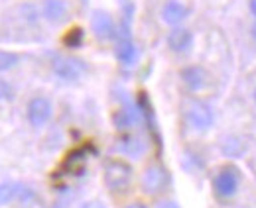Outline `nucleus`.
Listing matches in <instances>:
<instances>
[{
  "mask_svg": "<svg viewBox=\"0 0 256 208\" xmlns=\"http://www.w3.org/2000/svg\"><path fill=\"white\" fill-rule=\"evenodd\" d=\"M102 177L108 191H124L134 177V169L124 159H108L104 163Z\"/></svg>",
  "mask_w": 256,
  "mask_h": 208,
  "instance_id": "1",
  "label": "nucleus"
},
{
  "mask_svg": "<svg viewBox=\"0 0 256 208\" xmlns=\"http://www.w3.org/2000/svg\"><path fill=\"white\" fill-rule=\"evenodd\" d=\"M114 55L126 67H132L138 61V47H136V43L132 39V33H130V22L120 20V28H118V33H116Z\"/></svg>",
  "mask_w": 256,
  "mask_h": 208,
  "instance_id": "2",
  "label": "nucleus"
},
{
  "mask_svg": "<svg viewBox=\"0 0 256 208\" xmlns=\"http://www.w3.org/2000/svg\"><path fill=\"white\" fill-rule=\"evenodd\" d=\"M186 120L197 132H207L213 122H215V114L211 110L209 104L201 102V100H188L186 104Z\"/></svg>",
  "mask_w": 256,
  "mask_h": 208,
  "instance_id": "3",
  "label": "nucleus"
},
{
  "mask_svg": "<svg viewBox=\"0 0 256 208\" xmlns=\"http://www.w3.org/2000/svg\"><path fill=\"white\" fill-rule=\"evenodd\" d=\"M52 71L58 79H62L65 83H73L83 77V73L87 71V65L81 59H75L69 55H56L52 61Z\"/></svg>",
  "mask_w": 256,
  "mask_h": 208,
  "instance_id": "4",
  "label": "nucleus"
},
{
  "mask_svg": "<svg viewBox=\"0 0 256 208\" xmlns=\"http://www.w3.org/2000/svg\"><path fill=\"white\" fill-rule=\"evenodd\" d=\"M238 185H240L238 171L232 169V167H223V169H219V173L213 177V189H215V193H217L221 199H230V197H234L236 191H238Z\"/></svg>",
  "mask_w": 256,
  "mask_h": 208,
  "instance_id": "5",
  "label": "nucleus"
},
{
  "mask_svg": "<svg viewBox=\"0 0 256 208\" xmlns=\"http://www.w3.org/2000/svg\"><path fill=\"white\" fill-rule=\"evenodd\" d=\"M54 114V106L50 102V98L46 96H36L28 102V108H26V116H28V122L34 128H44L50 118Z\"/></svg>",
  "mask_w": 256,
  "mask_h": 208,
  "instance_id": "6",
  "label": "nucleus"
},
{
  "mask_svg": "<svg viewBox=\"0 0 256 208\" xmlns=\"http://www.w3.org/2000/svg\"><path fill=\"white\" fill-rule=\"evenodd\" d=\"M91 30H93L96 39H100V41L114 39L116 33H118L112 16L106 10H93V14H91Z\"/></svg>",
  "mask_w": 256,
  "mask_h": 208,
  "instance_id": "7",
  "label": "nucleus"
},
{
  "mask_svg": "<svg viewBox=\"0 0 256 208\" xmlns=\"http://www.w3.org/2000/svg\"><path fill=\"white\" fill-rule=\"evenodd\" d=\"M168 183H170V175L166 167H162L158 163L150 165L142 175V189L146 195H158L162 191H166Z\"/></svg>",
  "mask_w": 256,
  "mask_h": 208,
  "instance_id": "8",
  "label": "nucleus"
},
{
  "mask_svg": "<svg viewBox=\"0 0 256 208\" xmlns=\"http://www.w3.org/2000/svg\"><path fill=\"white\" fill-rule=\"evenodd\" d=\"M180 77L184 81V85L192 92H199V90H205L211 83V75L205 67L201 65H190V67H184L180 71Z\"/></svg>",
  "mask_w": 256,
  "mask_h": 208,
  "instance_id": "9",
  "label": "nucleus"
},
{
  "mask_svg": "<svg viewBox=\"0 0 256 208\" xmlns=\"http://www.w3.org/2000/svg\"><path fill=\"white\" fill-rule=\"evenodd\" d=\"M188 14H190V8L186 6V4H182L180 0H168L164 6H162V20L166 22V24H170V26H178V24H182L186 18H188Z\"/></svg>",
  "mask_w": 256,
  "mask_h": 208,
  "instance_id": "10",
  "label": "nucleus"
},
{
  "mask_svg": "<svg viewBox=\"0 0 256 208\" xmlns=\"http://www.w3.org/2000/svg\"><path fill=\"white\" fill-rule=\"evenodd\" d=\"M168 47L174 53H188L193 47V33L188 28H176L168 35Z\"/></svg>",
  "mask_w": 256,
  "mask_h": 208,
  "instance_id": "11",
  "label": "nucleus"
},
{
  "mask_svg": "<svg viewBox=\"0 0 256 208\" xmlns=\"http://www.w3.org/2000/svg\"><path fill=\"white\" fill-rule=\"evenodd\" d=\"M116 149L120 153H124L128 157H140L144 151H146V142L140 138V136H134V134H124L118 144H116Z\"/></svg>",
  "mask_w": 256,
  "mask_h": 208,
  "instance_id": "12",
  "label": "nucleus"
},
{
  "mask_svg": "<svg viewBox=\"0 0 256 208\" xmlns=\"http://www.w3.org/2000/svg\"><path fill=\"white\" fill-rule=\"evenodd\" d=\"M67 14V4L64 0H44V16L50 22H62Z\"/></svg>",
  "mask_w": 256,
  "mask_h": 208,
  "instance_id": "13",
  "label": "nucleus"
},
{
  "mask_svg": "<svg viewBox=\"0 0 256 208\" xmlns=\"http://www.w3.org/2000/svg\"><path fill=\"white\" fill-rule=\"evenodd\" d=\"M87 148H81V149H75V151H71L69 155H67V159H65V167L73 173V175H79L77 171H81L83 169V165L87 163Z\"/></svg>",
  "mask_w": 256,
  "mask_h": 208,
  "instance_id": "14",
  "label": "nucleus"
},
{
  "mask_svg": "<svg viewBox=\"0 0 256 208\" xmlns=\"http://www.w3.org/2000/svg\"><path fill=\"white\" fill-rule=\"evenodd\" d=\"M83 41H85V31H83V28L75 26V28H71V30L65 31V35H64L65 47H69V49H77V47L83 45Z\"/></svg>",
  "mask_w": 256,
  "mask_h": 208,
  "instance_id": "15",
  "label": "nucleus"
},
{
  "mask_svg": "<svg viewBox=\"0 0 256 208\" xmlns=\"http://www.w3.org/2000/svg\"><path fill=\"white\" fill-rule=\"evenodd\" d=\"M244 144L238 138H226L223 142V153L230 159H238L244 153Z\"/></svg>",
  "mask_w": 256,
  "mask_h": 208,
  "instance_id": "16",
  "label": "nucleus"
},
{
  "mask_svg": "<svg viewBox=\"0 0 256 208\" xmlns=\"http://www.w3.org/2000/svg\"><path fill=\"white\" fill-rule=\"evenodd\" d=\"M16 199V183H0V207Z\"/></svg>",
  "mask_w": 256,
  "mask_h": 208,
  "instance_id": "17",
  "label": "nucleus"
},
{
  "mask_svg": "<svg viewBox=\"0 0 256 208\" xmlns=\"http://www.w3.org/2000/svg\"><path fill=\"white\" fill-rule=\"evenodd\" d=\"M18 55L12 51H0V71H8L18 63Z\"/></svg>",
  "mask_w": 256,
  "mask_h": 208,
  "instance_id": "18",
  "label": "nucleus"
},
{
  "mask_svg": "<svg viewBox=\"0 0 256 208\" xmlns=\"http://www.w3.org/2000/svg\"><path fill=\"white\" fill-rule=\"evenodd\" d=\"M12 98V87L6 81H0V100H10Z\"/></svg>",
  "mask_w": 256,
  "mask_h": 208,
  "instance_id": "19",
  "label": "nucleus"
},
{
  "mask_svg": "<svg viewBox=\"0 0 256 208\" xmlns=\"http://www.w3.org/2000/svg\"><path fill=\"white\" fill-rule=\"evenodd\" d=\"M81 208H104V205L100 201H87L81 205Z\"/></svg>",
  "mask_w": 256,
  "mask_h": 208,
  "instance_id": "20",
  "label": "nucleus"
},
{
  "mask_svg": "<svg viewBox=\"0 0 256 208\" xmlns=\"http://www.w3.org/2000/svg\"><path fill=\"white\" fill-rule=\"evenodd\" d=\"M158 208H178V205L176 203H162Z\"/></svg>",
  "mask_w": 256,
  "mask_h": 208,
  "instance_id": "21",
  "label": "nucleus"
},
{
  "mask_svg": "<svg viewBox=\"0 0 256 208\" xmlns=\"http://www.w3.org/2000/svg\"><path fill=\"white\" fill-rule=\"evenodd\" d=\"M126 208H148L146 205H142V203H132V205H128Z\"/></svg>",
  "mask_w": 256,
  "mask_h": 208,
  "instance_id": "22",
  "label": "nucleus"
},
{
  "mask_svg": "<svg viewBox=\"0 0 256 208\" xmlns=\"http://www.w3.org/2000/svg\"><path fill=\"white\" fill-rule=\"evenodd\" d=\"M250 12L256 16V0H250Z\"/></svg>",
  "mask_w": 256,
  "mask_h": 208,
  "instance_id": "23",
  "label": "nucleus"
},
{
  "mask_svg": "<svg viewBox=\"0 0 256 208\" xmlns=\"http://www.w3.org/2000/svg\"><path fill=\"white\" fill-rule=\"evenodd\" d=\"M250 35H252V39L256 41V22L252 24V28H250Z\"/></svg>",
  "mask_w": 256,
  "mask_h": 208,
  "instance_id": "24",
  "label": "nucleus"
},
{
  "mask_svg": "<svg viewBox=\"0 0 256 208\" xmlns=\"http://www.w3.org/2000/svg\"><path fill=\"white\" fill-rule=\"evenodd\" d=\"M52 208H65V207H62V205H54Z\"/></svg>",
  "mask_w": 256,
  "mask_h": 208,
  "instance_id": "25",
  "label": "nucleus"
},
{
  "mask_svg": "<svg viewBox=\"0 0 256 208\" xmlns=\"http://www.w3.org/2000/svg\"><path fill=\"white\" fill-rule=\"evenodd\" d=\"M254 102H256V90H254Z\"/></svg>",
  "mask_w": 256,
  "mask_h": 208,
  "instance_id": "26",
  "label": "nucleus"
}]
</instances>
